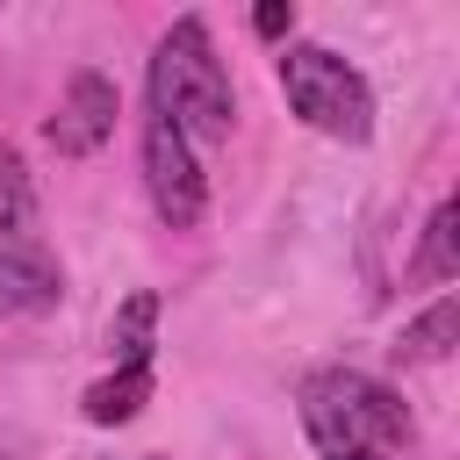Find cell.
Returning <instances> with one entry per match:
<instances>
[{"mask_svg": "<svg viewBox=\"0 0 460 460\" xmlns=\"http://www.w3.org/2000/svg\"><path fill=\"white\" fill-rule=\"evenodd\" d=\"M453 273H460V201L446 194V201H431V216H424V237H417L410 280H417V288H446Z\"/></svg>", "mask_w": 460, "mask_h": 460, "instance_id": "obj_10", "label": "cell"}, {"mask_svg": "<svg viewBox=\"0 0 460 460\" xmlns=\"http://www.w3.org/2000/svg\"><path fill=\"white\" fill-rule=\"evenodd\" d=\"M151 388H158V367H108L101 381H86V395H79V417L86 424H129L144 402H151Z\"/></svg>", "mask_w": 460, "mask_h": 460, "instance_id": "obj_8", "label": "cell"}, {"mask_svg": "<svg viewBox=\"0 0 460 460\" xmlns=\"http://www.w3.org/2000/svg\"><path fill=\"white\" fill-rule=\"evenodd\" d=\"M453 338H460V295L446 288L431 309H417V316L395 331V359H402V367H446V359H453Z\"/></svg>", "mask_w": 460, "mask_h": 460, "instance_id": "obj_7", "label": "cell"}, {"mask_svg": "<svg viewBox=\"0 0 460 460\" xmlns=\"http://www.w3.org/2000/svg\"><path fill=\"white\" fill-rule=\"evenodd\" d=\"M137 165H144V194H151L158 223L165 230H201V216H208V172H201L194 144L158 108L137 115Z\"/></svg>", "mask_w": 460, "mask_h": 460, "instance_id": "obj_4", "label": "cell"}, {"mask_svg": "<svg viewBox=\"0 0 460 460\" xmlns=\"http://www.w3.org/2000/svg\"><path fill=\"white\" fill-rule=\"evenodd\" d=\"M29 237H43V201H36L29 158L0 137V244H29Z\"/></svg>", "mask_w": 460, "mask_h": 460, "instance_id": "obj_9", "label": "cell"}, {"mask_svg": "<svg viewBox=\"0 0 460 460\" xmlns=\"http://www.w3.org/2000/svg\"><path fill=\"white\" fill-rule=\"evenodd\" d=\"M295 417L316 460H402L417 438L402 388H388L367 367H309L295 381Z\"/></svg>", "mask_w": 460, "mask_h": 460, "instance_id": "obj_1", "label": "cell"}, {"mask_svg": "<svg viewBox=\"0 0 460 460\" xmlns=\"http://www.w3.org/2000/svg\"><path fill=\"white\" fill-rule=\"evenodd\" d=\"M252 36H266V43H295V7L288 0H266V7H252Z\"/></svg>", "mask_w": 460, "mask_h": 460, "instance_id": "obj_12", "label": "cell"}, {"mask_svg": "<svg viewBox=\"0 0 460 460\" xmlns=\"http://www.w3.org/2000/svg\"><path fill=\"white\" fill-rule=\"evenodd\" d=\"M144 108H158L187 144H230L237 79H230V58L216 50L201 14H180V22L158 29L151 65H144Z\"/></svg>", "mask_w": 460, "mask_h": 460, "instance_id": "obj_2", "label": "cell"}, {"mask_svg": "<svg viewBox=\"0 0 460 460\" xmlns=\"http://www.w3.org/2000/svg\"><path fill=\"white\" fill-rule=\"evenodd\" d=\"M273 79H280L288 115L302 129H316L331 144H367L374 137V86L331 43H280L273 50Z\"/></svg>", "mask_w": 460, "mask_h": 460, "instance_id": "obj_3", "label": "cell"}, {"mask_svg": "<svg viewBox=\"0 0 460 460\" xmlns=\"http://www.w3.org/2000/svg\"><path fill=\"white\" fill-rule=\"evenodd\" d=\"M108 352H115V367H151V352H158V295H151V288H137V295L115 309Z\"/></svg>", "mask_w": 460, "mask_h": 460, "instance_id": "obj_11", "label": "cell"}, {"mask_svg": "<svg viewBox=\"0 0 460 460\" xmlns=\"http://www.w3.org/2000/svg\"><path fill=\"white\" fill-rule=\"evenodd\" d=\"M65 302V266L43 237L0 244V316H50Z\"/></svg>", "mask_w": 460, "mask_h": 460, "instance_id": "obj_6", "label": "cell"}, {"mask_svg": "<svg viewBox=\"0 0 460 460\" xmlns=\"http://www.w3.org/2000/svg\"><path fill=\"white\" fill-rule=\"evenodd\" d=\"M129 460H158V453H129Z\"/></svg>", "mask_w": 460, "mask_h": 460, "instance_id": "obj_13", "label": "cell"}, {"mask_svg": "<svg viewBox=\"0 0 460 460\" xmlns=\"http://www.w3.org/2000/svg\"><path fill=\"white\" fill-rule=\"evenodd\" d=\"M115 115H122L115 79H108V72H93V65H79V72L65 79V93H58L50 122H43V144H50L58 158H93V151L115 137Z\"/></svg>", "mask_w": 460, "mask_h": 460, "instance_id": "obj_5", "label": "cell"}]
</instances>
